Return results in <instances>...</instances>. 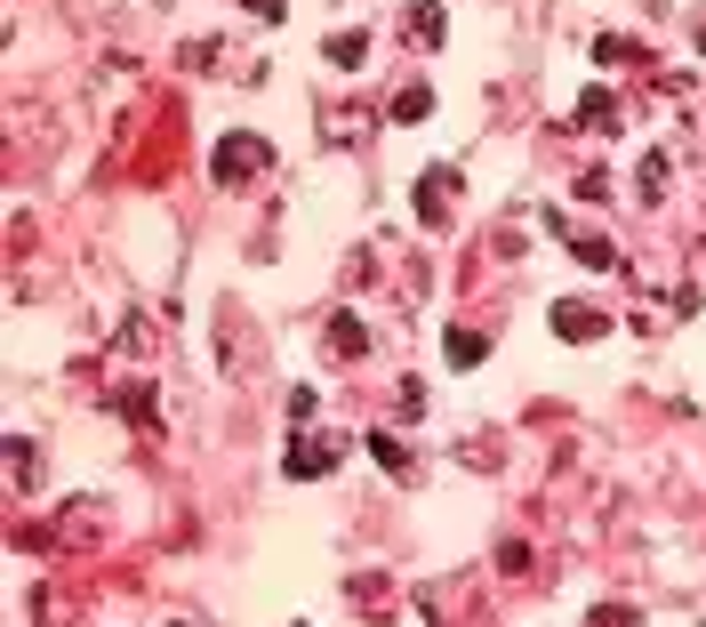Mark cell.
<instances>
[{"label": "cell", "mask_w": 706, "mask_h": 627, "mask_svg": "<svg viewBox=\"0 0 706 627\" xmlns=\"http://www.w3.org/2000/svg\"><path fill=\"white\" fill-rule=\"evenodd\" d=\"M210 170H217V186H249V177H265V170H274V146H265V137H249V129H234V137L217 146Z\"/></svg>", "instance_id": "obj_1"}, {"label": "cell", "mask_w": 706, "mask_h": 627, "mask_svg": "<svg viewBox=\"0 0 706 627\" xmlns=\"http://www.w3.org/2000/svg\"><path fill=\"white\" fill-rule=\"evenodd\" d=\"M458 201H466V177L450 170V161H433V170L418 177V217H426V226H450V217H458Z\"/></svg>", "instance_id": "obj_2"}, {"label": "cell", "mask_w": 706, "mask_h": 627, "mask_svg": "<svg viewBox=\"0 0 706 627\" xmlns=\"http://www.w3.org/2000/svg\"><path fill=\"white\" fill-rule=\"evenodd\" d=\"M338 435H298V442H289V451H281V475L289 482H314V475H329V467H338Z\"/></svg>", "instance_id": "obj_3"}, {"label": "cell", "mask_w": 706, "mask_h": 627, "mask_svg": "<svg viewBox=\"0 0 706 627\" xmlns=\"http://www.w3.org/2000/svg\"><path fill=\"white\" fill-rule=\"evenodd\" d=\"M554 338H578V347H587V338H610V314L587 306V298H563V306H554Z\"/></svg>", "instance_id": "obj_4"}, {"label": "cell", "mask_w": 706, "mask_h": 627, "mask_svg": "<svg viewBox=\"0 0 706 627\" xmlns=\"http://www.w3.org/2000/svg\"><path fill=\"white\" fill-rule=\"evenodd\" d=\"M546 226L570 241V258H578V266H594V274H610V266H618V250H610V241H602V234H570V217H563V210H546Z\"/></svg>", "instance_id": "obj_5"}, {"label": "cell", "mask_w": 706, "mask_h": 627, "mask_svg": "<svg viewBox=\"0 0 706 627\" xmlns=\"http://www.w3.org/2000/svg\"><path fill=\"white\" fill-rule=\"evenodd\" d=\"M329 354H338V362L369 354V322L362 314H329Z\"/></svg>", "instance_id": "obj_6"}, {"label": "cell", "mask_w": 706, "mask_h": 627, "mask_svg": "<svg viewBox=\"0 0 706 627\" xmlns=\"http://www.w3.org/2000/svg\"><path fill=\"white\" fill-rule=\"evenodd\" d=\"M409 40H418V49H442V40H450V16L433 9V0H418V9H409Z\"/></svg>", "instance_id": "obj_7"}, {"label": "cell", "mask_w": 706, "mask_h": 627, "mask_svg": "<svg viewBox=\"0 0 706 627\" xmlns=\"http://www.w3.org/2000/svg\"><path fill=\"white\" fill-rule=\"evenodd\" d=\"M369 459H378L386 475H418V459H409V442H402V435H369Z\"/></svg>", "instance_id": "obj_8"}, {"label": "cell", "mask_w": 706, "mask_h": 627, "mask_svg": "<svg viewBox=\"0 0 706 627\" xmlns=\"http://www.w3.org/2000/svg\"><path fill=\"white\" fill-rule=\"evenodd\" d=\"M329 65H338V73H362V65H369V33H329Z\"/></svg>", "instance_id": "obj_9"}, {"label": "cell", "mask_w": 706, "mask_h": 627, "mask_svg": "<svg viewBox=\"0 0 706 627\" xmlns=\"http://www.w3.org/2000/svg\"><path fill=\"white\" fill-rule=\"evenodd\" d=\"M426 113H433V89H426V80H409V89L393 97V121H402V129H418Z\"/></svg>", "instance_id": "obj_10"}, {"label": "cell", "mask_w": 706, "mask_h": 627, "mask_svg": "<svg viewBox=\"0 0 706 627\" xmlns=\"http://www.w3.org/2000/svg\"><path fill=\"white\" fill-rule=\"evenodd\" d=\"M578 129H618V105H610V89H587V97H578Z\"/></svg>", "instance_id": "obj_11"}, {"label": "cell", "mask_w": 706, "mask_h": 627, "mask_svg": "<svg viewBox=\"0 0 706 627\" xmlns=\"http://www.w3.org/2000/svg\"><path fill=\"white\" fill-rule=\"evenodd\" d=\"M33 475H40V459H33V442L16 435L9 442V482H16V491H33Z\"/></svg>", "instance_id": "obj_12"}, {"label": "cell", "mask_w": 706, "mask_h": 627, "mask_svg": "<svg viewBox=\"0 0 706 627\" xmlns=\"http://www.w3.org/2000/svg\"><path fill=\"white\" fill-rule=\"evenodd\" d=\"M482 354H490V347H482V330H450V362H458V371H474Z\"/></svg>", "instance_id": "obj_13"}, {"label": "cell", "mask_w": 706, "mask_h": 627, "mask_svg": "<svg viewBox=\"0 0 706 627\" xmlns=\"http://www.w3.org/2000/svg\"><path fill=\"white\" fill-rule=\"evenodd\" d=\"M667 193V153H642V201Z\"/></svg>", "instance_id": "obj_14"}, {"label": "cell", "mask_w": 706, "mask_h": 627, "mask_svg": "<svg viewBox=\"0 0 706 627\" xmlns=\"http://www.w3.org/2000/svg\"><path fill=\"white\" fill-rule=\"evenodd\" d=\"M594 57H602V65H634V57H642V49H634V40H618V33H610V40H602V49H594Z\"/></svg>", "instance_id": "obj_15"}, {"label": "cell", "mask_w": 706, "mask_h": 627, "mask_svg": "<svg viewBox=\"0 0 706 627\" xmlns=\"http://www.w3.org/2000/svg\"><path fill=\"white\" fill-rule=\"evenodd\" d=\"M241 9H257L265 25H281V16H289V0H241Z\"/></svg>", "instance_id": "obj_16"}, {"label": "cell", "mask_w": 706, "mask_h": 627, "mask_svg": "<svg viewBox=\"0 0 706 627\" xmlns=\"http://www.w3.org/2000/svg\"><path fill=\"white\" fill-rule=\"evenodd\" d=\"M594 627H634V612H618V603H602V612H594Z\"/></svg>", "instance_id": "obj_17"}, {"label": "cell", "mask_w": 706, "mask_h": 627, "mask_svg": "<svg viewBox=\"0 0 706 627\" xmlns=\"http://www.w3.org/2000/svg\"><path fill=\"white\" fill-rule=\"evenodd\" d=\"M698 40H706V25H698Z\"/></svg>", "instance_id": "obj_18"}, {"label": "cell", "mask_w": 706, "mask_h": 627, "mask_svg": "<svg viewBox=\"0 0 706 627\" xmlns=\"http://www.w3.org/2000/svg\"><path fill=\"white\" fill-rule=\"evenodd\" d=\"M169 627H185V619H169Z\"/></svg>", "instance_id": "obj_19"}, {"label": "cell", "mask_w": 706, "mask_h": 627, "mask_svg": "<svg viewBox=\"0 0 706 627\" xmlns=\"http://www.w3.org/2000/svg\"><path fill=\"white\" fill-rule=\"evenodd\" d=\"M298 627H305V619H298Z\"/></svg>", "instance_id": "obj_20"}]
</instances>
